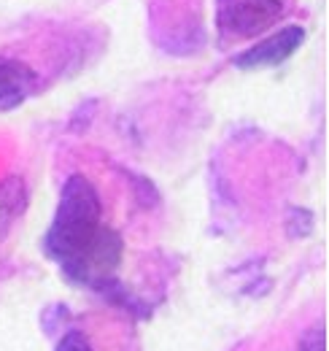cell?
I'll list each match as a JSON object with an SVG mask.
<instances>
[{"instance_id": "obj_1", "label": "cell", "mask_w": 329, "mask_h": 351, "mask_svg": "<svg viewBox=\"0 0 329 351\" xmlns=\"http://www.w3.org/2000/svg\"><path fill=\"white\" fill-rule=\"evenodd\" d=\"M43 252L60 265L68 281L127 303L117 270L124 257V241L103 221V203L95 184L76 173L62 184L57 214L46 230Z\"/></svg>"}, {"instance_id": "obj_2", "label": "cell", "mask_w": 329, "mask_h": 351, "mask_svg": "<svg viewBox=\"0 0 329 351\" xmlns=\"http://www.w3.org/2000/svg\"><path fill=\"white\" fill-rule=\"evenodd\" d=\"M289 14V0H216V27L221 41L256 38Z\"/></svg>"}, {"instance_id": "obj_3", "label": "cell", "mask_w": 329, "mask_h": 351, "mask_svg": "<svg viewBox=\"0 0 329 351\" xmlns=\"http://www.w3.org/2000/svg\"><path fill=\"white\" fill-rule=\"evenodd\" d=\"M157 25V44L181 54V51H195L197 46L206 41V30L197 16V5H186L184 0H162L160 8H154Z\"/></svg>"}, {"instance_id": "obj_4", "label": "cell", "mask_w": 329, "mask_h": 351, "mask_svg": "<svg viewBox=\"0 0 329 351\" xmlns=\"http://www.w3.org/2000/svg\"><path fill=\"white\" fill-rule=\"evenodd\" d=\"M305 44V30L300 25H289L284 30L262 38L259 44L241 51L235 57V68L241 71H265V68H278L281 62H287L289 57Z\"/></svg>"}, {"instance_id": "obj_5", "label": "cell", "mask_w": 329, "mask_h": 351, "mask_svg": "<svg viewBox=\"0 0 329 351\" xmlns=\"http://www.w3.org/2000/svg\"><path fill=\"white\" fill-rule=\"evenodd\" d=\"M38 89V73L14 57L0 54V114L19 108Z\"/></svg>"}, {"instance_id": "obj_6", "label": "cell", "mask_w": 329, "mask_h": 351, "mask_svg": "<svg viewBox=\"0 0 329 351\" xmlns=\"http://www.w3.org/2000/svg\"><path fill=\"white\" fill-rule=\"evenodd\" d=\"M27 208V186L19 176H11L0 184V241L8 235L14 221Z\"/></svg>"}, {"instance_id": "obj_7", "label": "cell", "mask_w": 329, "mask_h": 351, "mask_svg": "<svg viewBox=\"0 0 329 351\" xmlns=\"http://www.w3.org/2000/svg\"><path fill=\"white\" fill-rule=\"evenodd\" d=\"M54 351H95V349H92L89 338H86L84 332L71 330V332H65V335L60 338V343H57V349Z\"/></svg>"}]
</instances>
